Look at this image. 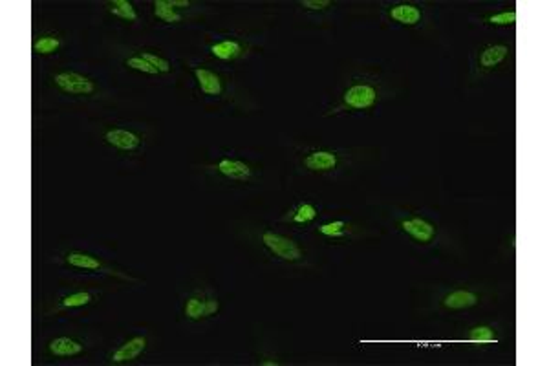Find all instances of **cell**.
Wrapping results in <instances>:
<instances>
[{
  "label": "cell",
  "instance_id": "21",
  "mask_svg": "<svg viewBox=\"0 0 549 366\" xmlns=\"http://www.w3.org/2000/svg\"><path fill=\"white\" fill-rule=\"evenodd\" d=\"M107 11L112 13L114 17H118L121 20H127V22H136L137 20V11L128 0H112V2H107Z\"/></svg>",
  "mask_w": 549,
  "mask_h": 366
},
{
  "label": "cell",
  "instance_id": "24",
  "mask_svg": "<svg viewBox=\"0 0 549 366\" xmlns=\"http://www.w3.org/2000/svg\"><path fill=\"white\" fill-rule=\"evenodd\" d=\"M125 66L130 70H136V72H141V74H148V75L160 74V72H157L147 59H143L141 55H130V57H127V59H125Z\"/></svg>",
  "mask_w": 549,
  "mask_h": 366
},
{
  "label": "cell",
  "instance_id": "27",
  "mask_svg": "<svg viewBox=\"0 0 549 366\" xmlns=\"http://www.w3.org/2000/svg\"><path fill=\"white\" fill-rule=\"evenodd\" d=\"M300 6L308 11H326L332 6L330 0H302Z\"/></svg>",
  "mask_w": 549,
  "mask_h": 366
},
{
  "label": "cell",
  "instance_id": "9",
  "mask_svg": "<svg viewBox=\"0 0 549 366\" xmlns=\"http://www.w3.org/2000/svg\"><path fill=\"white\" fill-rule=\"evenodd\" d=\"M64 262L72 267H77V269H84V271L103 273V275H110V277L128 278V280H130V277H127V275H123V273H119V271H114L112 267L105 266L101 260H98V258L92 257V255H88V253L70 251L64 255Z\"/></svg>",
  "mask_w": 549,
  "mask_h": 366
},
{
  "label": "cell",
  "instance_id": "18",
  "mask_svg": "<svg viewBox=\"0 0 549 366\" xmlns=\"http://www.w3.org/2000/svg\"><path fill=\"white\" fill-rule=\"evenodd\" d=\"M206 304H207V295L203 293H194L185 301L183 306V315L187 321H201L206 319Z\"/></svg>",
  "mask_w": 549,
  "mask_h": 366
},
{
  "label": "cell",
  "instance_id": "10",
  "mask_svg": "<svg viewBox=\"0 0 549 366\" xmlns=\"http://www.w3.org/2000/svg\"><path fill=\"white\" fill-rule=\"evenodd\" d=\"M481 302V293L471 287H458L452 289L442 299V308L447 312H463L469 308L478 306Z\"/></svg>",
  "mask_w": 549,
  "mask_h": 366
},
{
  "label": "cell",
  "instance_id": "1",
  "mask_svg": "<svg viewBox=\"0 0 549 366\" xmlns=\"http://www.w3.org/2000/svg\"><path fill=\"white\" fill-rule=\"evenodd\" d=\"M381 100V88L370 79H355L348 84L341 94V101L330 110L328 114H341V112H364L373 109Z\"/></svg>",
  "mask_w": 549,
  "mask_h": 366
},
{
  "label": "cell",
  "instance_id": "6",
  "mask_svg": "<svg viewBox=\"0 0 549 366\" xmlns=\"http://www.w3.org/2000/svg\"><path fill=\"white\" fill-rule=\"evenodd\" d=\"M211 168L216 176H220V178L227 180V182L247 183L255 176V170H253L249 164H245V161L236 158H222Z\"/></svg>",
  "mask_w": 549,
  "mask_h": 366
},
{
  "label": "cell",
  "instance_id": "23",
  "mask_svg": "<svg viewBox=\"0 0 549 366\" xmlns=\"http://www.w3.org/2000/svg\"><path fill=\"white\" fill-rule=\"evenodd\" d=\"M496 328L489 326V324H481V326H474L469 330L467 333V341L471 342H493L496 341Z\"/></svg>",
  "mask_w": 549,
  "mask_h": 366
},
{
  "label": "cell",
  "instance_id": "13",
  "mask_svg": "<svg viewBox=\"0 0 549 366\" xmlns=\"http://www.w3.org/2000/svg\"><path fill=\"white\" fill-rule=\"evenodd\" d=\"M194 79H196L198 90L207 97H220L224 94V81L216 72L203 66H194L192 68Z\"/></svg>",
  "mask_w": 549,
  "mask_h": 366
},
{
  "label": "cell",
  "instance_id": "17",
  "mask_svg": "<svg viewBox=\"0 0 549 366\" xmlns=\"http://www.w3.org/2000/svg\"><path fill=\"white\" fill-rule=\"evenodd\" d=\"M93 301H95V295L90 292L68 293V295H63V297L57 301L55 312H61V310H72V308L90 306Z\"/></svg>",
  "mask_w": 549,
  "mask_h": 366
},
{
  "label": "cell",
  "instance_id": "8",
  "mask_svg": "<svg viewBox=\"0 0 549 366\" xmlns=\"http://www.w3.org/2000/svg\"><path fill=\"white\" fill-rule=\"evenodd\" d=\"M103 141L110 145L112 149L121 152H137L141 149L145 139L139 132L130 129H108L103 134Z\"/></svg>",
  "mask_w": 549,
  "mask_h": 366
},
{
  "label": "cell",
  "instance_id": "5",
  "mask_svg": "<svg viewBox=\"0 0 549 366\" xmlns=\"http://www.w3.org/2000/svg\"><path fill=\"white\" fill-rule=\"evenodd\" d=\"M341 165V154L330 149H314L302 154L300 167L308 173H334Z\"/></svg>",
  "mask_w": 549,
  "mask_h": 366
},
{
  "label": "cell",
  "instance_id": "2",
  "mask_svg": "<svg viewBox=\"0 0 549 366\" xmlns=\"http://www.w3.org/2000/svg\"><path fill=\"white\" fill-rule=\"evenodd\" d=\"M258 242L277 260L288 264L304 262L306 251L295 238L288 237V234L277 233L271 229H262L258 233Z\"/></svg>",
  "mask_w": 549,
  "mask_h": 366
},
{
  "label": "cell",
  "instance_id": "11",
  "mask_svg": "<svg viewBox=\"0 0 549 366\" xmlns=\"http://www.w3.org/2000/svg\"><path fill=\"white\" fill-rule=\"evenodd\" d=\"M148 347V341L145 335H136L128 339L123 344H119L116 350L108 356V361L112 365H127V363L136 361L137 357H141Z\"/></svg>",
  "mask_w": 549,
  "mask_h": 366
},
{
  "label": "cell",
  "instance_id": "20",
  "mask_svg": "<svg viewBox=\"0 0 549 366\" xmlns=\"http://www.w3.org/2000/svg\"><path fill=\"white\" fill-rule=\"evenodd\" d=\"M63 48V39L55 33H45L33 42V51L39 55H54Z\"/></svg>",
  "mask_w": 549,
  "mask_h": 366
},
{
  "label": "cell",
  "instance_id": "26",
  "mask_svg": "<svg viewBox=\"0 0 549 366\" xmlns=\"http://www.w3.org/2000/svg\"><path fill=\"white\" fill-rule=\"evenodd\" d=\"M139 55H141L143 59H147L148 63H150V65H153L154 68H156L157 72H160V74H169V72H171V70H172L171 63H169L167 59H163L162 55L153 54V51H141V54H139Z\"/></svg>",
  "mask_w": 549,
  "mask_h": 366
},
{
  "label": "cell",
  "instance_id": "14",
  "mask_svg": "<svg viewBox=\"0 0 549 366\" xmlns=\"http://www.w3.org/2000/svg\"><path fill=\"white\" fill-rule=\"evenodd\" d=\"M209 51L215 59L229 63V61L240 59L245 54V45L236 39H220L209 46Z\"/></svg>",
  "mask_w": 549,
  "mask_h": 366
},
{
  "label": "cell",
  "instance_id": "16",
  "mask_svg": "<svg viewBox=\"0 0 549 366\" xmlns=\"http://www.w3.org/2000/svg\"><path fill=\"white\" fill-rule=\"evenodd\" d=\"M317 216H319V209L315 207L314 203L300 202L297 207L291 209L284 220H290L291 223H297V225H306V223L314 222Z\"/></svg>",
  "mask_w": 549,
  "mask_h": 366
},
{
  "label": "cell",
  "instance_id": "28",
  "mask_svg": "<svg viewBox=\"0 0 549 366\" xmlns=\"http://www.w3.org/2000/svg\"><path fill=\"white\" fill-rule=\"evenodd\" d=\"M218 312H220V301H218V299H216V297H212V295H207L206 319H209V317L218 315Z\"/></svg>",
  "mask_w": 549,
  "mask_h": 366
},
{
  "label": "cell",
  "instance_id": "4",
  "mask_svg": "<svg viewBox=\"0 0 549 366\" xmlns=\"http://www.w3.org/2000/svg\"><path fill=\"white\" fill-rule=\"evenodd\" d=\"M397 225H399V229H401L408 238H412V240L417 244H423V246L432 244L438 237L436 223L427 220V218L416 216V214H414V216L399 218Z\"/></svg>",
  "mask_w": 549,
  "mask_h": 366
},
{
  "label": "cell",
  "instance_id": "7",
  "mask_svg": "<svg viewBox=\"0 0 549 366\" xmlns=\"http://www.w3.org/2000/svg\"><path fill=\"white\" fill-rule=\"evenodd\" d=\"M511 54V46L507 45H487L484 46L478 55H476L474 63V74L484 75L489 74L493 70H496L498 66L504 63Z\"/></svg>",
  "mask_w": 549,
  "mask_h": 366
},
{
  "label": "cell",
  "instance_id": "19",
  "mask_svg": "<svg viewBox=\"0 0 549 366\" xmlns=\"http://www.w3.org/2000/svg\"><path fill=\"white\" fill-rule=\"evenodd\" d=\"M154 17L165 24H180L183 15L171 4V0H156L154 2Z\"/></svg>",
  "mask_w": 549,
  "mask_h": 366
},
{
  "label": "cell",
  "instance_id": "15",
  "mask_svg": "<svg viewBox=\"0 0 549 366\" xmlns=\"http://www.w3.org/2000/svg\"><path fill=\"white\" fill-rule=\"evenodd\" d=\"M84 350V344L74 337H55L49 341L48 351L54 357H75Z\"/></svg>",
  "mask_w": 549,
  "mask_h": 366
},
{
  "label": "cell",
  "instance_id": "3",
  "mask_svg": "<svg viewBox=\"0 0 549 366\" xmlns=\"http://www.w3.org/2000/svg\"><path fill=\"white\" fill-rule=\"evenodd\" d=\"M55 88L61 90L66 95H75V97H90V95L98 94V84L92 79L77 74V72H57L52 77Z\"/></svg>",
  "mask_w": 549,
  "mask_h": 366
},
{
  "label": "cell",
  "instance_id": "25",
  "mask_svg": "<svg viewBox=\"0 0 549 366\" xmlns=\"http://www.w3.org/2000/svg\"><path fill=\"white\" fill-rule=\"evenodd\" d=\"M487 26H513L516 22V11L515 10H505L500 13H493V15L484 19Z\"/></svg>",
  "mask_w": 549,
  "mask_h": 366
},
{
  "label": "cell",
  "instance_id": "12",
  "mask_svg": "<svg viewBox=\"0 0 549 366\" xmlns=\"http://www.w3.org/2000/svg\"><path fill=\"white\" fill-rule=\"evenodd\" d=\"M387 15L392 22H397L401 26H419L423 20V8L412 2H396V4L388 6Z\"/></svg>",
  "mask_w": 549,
  "mask_h": 366
},
{
  "label": "cell",
  "instance_id": "29",
  "mask_svg": "<svg viewBox=\"0 0 549 366\" xmlns=\"http://www.w3.org/2000/svg\"><path fill=\"white\" fill-rule=\"evenodd\" d=\"M171 4L176 8V10H183V8H189L191 2L189 0H171Z\"/></svg>",
  "mask_w": 549,
  "mask_h": 366
},
{
  "label": "cell",
  "instance_id": "22",
  "mask_svg": "<svg viewBox=\"0 0 549 366\" xmlns=\"http://www.w3.org/2000/svg\"><path fill=\"white\" fill-rule=\"evenodd\" d=\"M317 233L326 238H344L350 233V223L344 220H335V222L320 223L317 228Z\"/></svg>",
  "mask_w": 549,
  "mask_h": 366
}]
</instances>
